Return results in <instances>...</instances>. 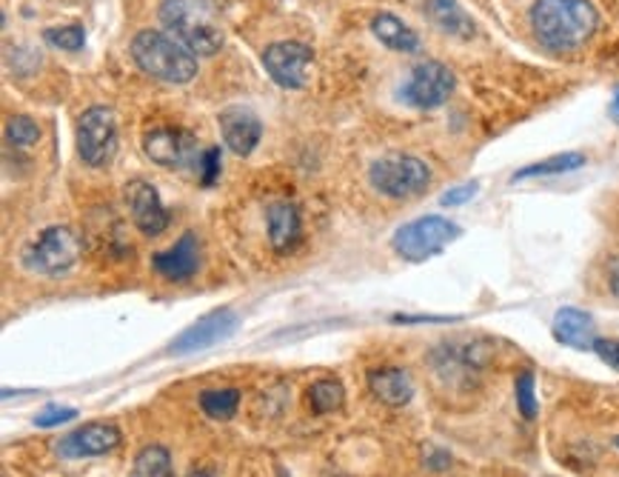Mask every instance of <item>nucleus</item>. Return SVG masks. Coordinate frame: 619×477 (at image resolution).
<instances>
[{
    "label": "nucleus",
    "mask_w": 619,
    "mask_h": 477,
    "mask_svg": "<svg viewBox=\"0 0 619 477\" xmlns=\"http://www.w3.org/2000/svg\"><path fill=\"white\" fill-rule=\"evenodd\" d=\"M144 152L163 169H200L203 149L192 132L181 126H154L144 135Z\"/></svg>",
    "instance_id": "nucleus-8"
},
{
    "label": "nucleus",
    "mask_w": 619,
    "mask_h": 477,
    "mask_svg": "<svg viewBox=\"0 0 619 477\" xmlns=\"http://www.w3.org/2000/svg\"><path fill=\"white\" fill-rule=\"evenodd\" d=\"M78 418V409H69V406H49L44 412L35 418V427L41 429H51L60 427V423H69V420Z\"/></svg>",
    "instance_id": "nucleus-29"
},
{
    "label": "nucleus",
    "mask_w": 619,
    "mask_h": 477,
    "mask_svg": "<svg viewBox=\"0 0 619 477\" xmlns=\"http://www.w3.org/2000/svg\"><path fill=\"white\" fill-rule=\"evenodd\" d=\"M240 406L238 389H206L200 391V409L209 414L211 420H229L234 418Z\"/></svg>",
    "instance_id": "nucleus-24"
},
{
    "label": "nucleus",
    "mask_w": 619,
    "mask_h": 477,
    "mask_svg": "<svg viewBox=\"0 0 619 477\" xmlns=\"http://www.w3.org/2000/svg\"><path fill=\"white\" fill-rule=\"evenodd\" d=\"M309 404L318 414L340 412L343 404H346V389H343V384L334 381V377H323V381H318V384H311Z\"/></svg>",
    "instance_id": "nucleus-23"
},
{
    "label": "nucleus",
    "mask_w": 619,
    "mask_h": 477,
    "mask_svg": "<svg viewBox=\"0 0 619 477\" xmlns=\"http://www.w3.org/2000/svg\"><path fill=\"white\" fill-rule=\"evenodd\" d=\"M277 477H291V475H286V472H283V469H280V472H277Z\"/></svg>",
    "instance_id": "nucleus-35"
},
{
    "label": "nucleus",
    "mask_w": 619,
    "mask_h": 477,
    "mask_svg": "<svg viewBox=\"0 0 619 477\" xmlns=\"http://www.w3.org/2000/svg\"><path fill=\"white\" fill-rule=\"evenodd\" d=\"M551 332H554L557 343L576 349V352H591L594 343H597V323H594V318H591L588 311L574 309V306H562L557 311Z\"/></svg>",
    "instance_id": "nucleus-16"
},
{
    "label": "nucleus",
    "mask_w": 619,
    "mask_h": 477,
    "mask_svg": "<svg viewBox=\"0 0 619 477\" xmlns=\"http://www.w3.org/2000/svg\"><path fill=\"white\" fill-rule=\"evenodd\" d=\"M238 326H240V318L234 315V311L217 309V311H211V315H206V318L197 320L195 326H188L186 332L177 334V338L172 340L169 352L172 354L203 352V349H209V347H215V343H220V340L231 338Z\"/></svg>",
    "instance_id": "nucleus-11"
},
{
    "label": "nucleus",
    "mask_w": 619,
    "mask_h": 477,
    "mask_svg": "<svg viewBox=\"0 0 619 477\" xmlns=\"http://www.w3.org/2000/svg\"><path fill=\"white\" fill-rule=\"evenodd\" d=\"M220 132H223L226 149H231L234 155L245 158L257 149L260 138H263V124L254 112L243 106H231L220 112Z\"/></svg>",
    "instance_id": "nucleus-15"
},
{
    "label": "nucleus",
    "mask_w": 619,
    "mask_h": 477,
    "mask_svg": "<svg viewBox=\"0 0 619 477\" xmlns=\"http://www.w3.org/2000/svg\"><path fill=\"white\" fill-rule=\"evenodd\" d=\"M131 60L144 75L172 83V87H186L197 75V55L172 37L169 32L144 30L131 37Z\"/></svg>",
    "instance_id": "nucleus-2"
},
{
    "label": "nucleus",
    "mask_w": 619,
    "mask_h": 477,
    "mask_svg": "<svg viewBox=\"0 0 619 477\" xmlns=\"http://www.w3.org/2000/svg\"><path fill=\"white\" fill-rule=\"evenodd\" d=\"M368 181L380 195L394 197V201H409V197L423 195L428 189L432 169H428L425 160L414 158V155H386V158L371 163Z\"/></svg>",
    "instance_id": "nucleus-6"
},
{
    "label": "nucleus",
    "mask_w": 619,
    "mask_h": 477,
    "mask_svg": "<svg viewBox=\"0 0 619 477\" xmlns=\"http://www.w3.org/2000/svg\"><path fill=\"white\" fill-rule=\"evenodd\" d=\"M200 240H197L195 231H186L174 247H169L167 252L151 254V266L158 275H163L172 283H183L188 277L197 275L200 269Z\"/></svg>",
    "instance_id": "nucleus-14"
},
{
    "label": "nucleus",
    "mask_w": 619,
    "mask_h": 477,
    "mask_svg": "<svg viewBox=\"0 0 619 477\" xmlns=\"http://www.w3.org/2000/svg\"><path fill=\"white\" fill-rule=\"evenodd\" d=\"M314 52L300 41H277L263 52V69L283 89H302L309 83Z\"/></svg>",
    "instance_id": "nucleus-10"
},
{
    "label": "nucleus",
    "mask_w": 619,
    "mask_h": 477,
    "mask_svg": "<svg viewBox=\"0 0 619 477\" xmlns=\"http://www.w3.org/2000/svg\"><path fill=\"white\" fill-rule=\"evenodd\" d=\"M457 89V78L446 64L439 60H423L411 69L403 87L405 103L414 109H439Z\"/></svg>",
    "instance_id": "nucleus-9"
},
{
    "label": "nucleus",
    "mask_w": 619,
    "mask_h": 477,
    "mask_svg": "<svg viewBox=\"0 0 619 477\" xmlns=\"http://www.w3.org/2000/svg\"><path fill=\"white\" fill-rule=\"evenodd\" d=\"M80 254H83V240L78 238V231L69 226H49L23 249L21 261L35 275L60 277L78 266Z\"/></svg>",
    "instance_id": "nucleus-4"
},
{
    "label": "nucleus",
    "mask_w": 619,
    "mask_h": 477,
    "mask_svg": "<svg viewBox=\"0 0 619 477\" xmlns=\"http://www.w3.org/2000/svg\"><path fill=\"white\" fill-rule=\"evenodd\" d=\"M432 18L437 21V26L448 35H457V37H471L474 35V23L471 18L466 15L460 9L457 0H432Z\"/></svg>",
    "instance_id": "nucleus-21"
},
{
    "label": "nucleus",
    "mask_w": 619,
    "mask_h": 477,
    "mask_svg": "<svg viewBox=\"0 0 619 477\" xmlns=\"http://www.w3.org/2000/svg\"><path fill=\"white\" fill-rule=\"evenodd\" d=\"M480 192V183L477 181H471V183H462V186H454V189H448L446 195L439 197V203L443 206H462V203H469L471 197Z\"/></svg>",
    "instance_id": "nucleus-30"
},
{
    "label": "nucleus",
    "mask_w": 619,
    "mask_h": 477,
    "mask_svg": "<svg viewBox=\"0 0 619 477\" xmlns=\"http://www.w3.org/2000/svg\"><path fill=\"white\" fill-rule=\"evenodd\" d=\"M121 429H117L115 423H87V427H80L66 434L64 441L58 443V455L69 457V461L98 457L121 446Z\"/></svg>",
    "instance_id": "nucleus-13"
},
{
    "label": "nucleus",
    "mask_w": 619,
    "mask_h": 477,
    "mask_svg": "<svg viewBox=\"0 0 619 477\" xmlns=\"http://www.w3.org/2000/svg\"><path fill=\"white\" fill-rule=\"evenodd\" d=\"M617 446H619V438H617Z\"/></svg>",
    "instance_id": "nucleus-36"
},
{
    "label": "nucleus",
    "mask_w": 619,
    "mask_h": 477,
    "mask_svg": "<svg viewBox=\"0 0 619 477\" xmlns=\"http://www.w3.org/2000/svg\"><path fill=\"white\" fill-rule=\"evenodd\" d=\"M517 409L526 420L537 418L540 404H537V384H534V372H519L517 375Z\"/></svg>",
    "instance_id": "nucleus-26"
},
{
    "label": "nucleus",
    "mask_w": 619,
    "mask_h": 477,
    "mask_svg": "<svg viewBox=\"0 0 619 477\" xmlns=\"http://www.w3.org/2000/svg\"><path fill=\"white\" fill-rule=\"evenodd\" d=\"M594 352L603 357V363H608L611 370L619 372V338H597Z\"/></svg>",
    "instance_id": "nucleus-31"
},
{
    "label": "nucleus",
    "mask_w": 619,
    "mask_h": 477,
    "mask_svg": "<svg viewBox=\"0 0 619 477\" xmlns=\"http://www.w3.org/2000/svg\"><path fill=\"white\" fill-rule=\"evenodd\" d=\"M462 229L448 217L439 215H425L411 220V224H403L400 229L394 231L391 238V247L394 252L409 263H423L434 254H439L443 249H448L454 240L460 238Z\"/></svg>",
    "instance_id": "nucleus-5"
},
{
    "label": "nucleus",
    "mask_w": 619,
    "mask_h": 477,
    "mask_svg": "<svg viewBox=\"0 0 619 477\" xmlns=\"http://www.w3.org/2000/svg\"><path fill=\"white\" fill-rule=\"evenodd\" d=\"M126 203H129L131 224L144 231L146 238H158L169 226V212L160 201L158 189L146 181H131L126 186Z\"/></svg>",
    "instance_id": "nucleus-12"
},
{
    "label": "nucleus",
    "mask_w": 619,
    "mask_h": 477,
    "mask_svg": "<svg viewBox=\"0 0 619 477\" xmlns=\"http://www.w3.org/2000/svg\"><path fill=\"white\" fill-rule=\"evenodd\" d=\"M611 292L619 297V266H614L611 272Z\"/></svg>",
    "instance_id": "nucleus-32"
},
{
    "label": "nucleus",
    "mask_w": 619,
    "mask_h": 477,
    "mask_svg": "<svg viewBox=\"0 0 619 477\" xmlns=\"http://www.w3.org/2000/svg\"><path fill=\"white\" fill-rule=\"evenodd\" d=\"M599 15L591 0H537L531 32L548 52H574L597 32Z\"/></svg>",
    "instance_id": "nucleus-1"
},
{
    "label": "nucleus",
    "mask_w": 619,
    "mask_h": 477,
    "mask_svg": "<svg viewBox=\"0 0 619 477\" xmlns=\"http://www.w3.org/2000/svg\"><path fill=\"white\" fill-rule=\"evenodd\" d=\"M46 44L64 52H78L87 46V30L83 26H55L44 32Z\"/></svg>",
    "instance_id": "nucleus-25"
},
{
    "label": "nucleus",
    "mask_w": 619,
    "mask_h": 477,
    "mask_svg": "<svg viewBox=\"0 0 619 477\" xmlns=\"http://www.w3.org/2000/svg\"><path fill=\"white\" fill-rule=\"evenodd\" d=\"M131 477H174L172 455L167 446H144L131 463Z\"/></svg>",
    "instance_id": "nucleus-22"
},
{
    "label": "nucleus",
    "mask_w": 619,
    "mask_h": 477,
    "mask_svg": "<svg viewBox=\"0 0 619 477\" xmlns=\"http://www.w3.org/2000/svg\"><path fill=\"white\" fill-rule=\"evenodd\" d=\"M611 115H614V121L619 124V89L614 92V103H611Z\"/></svg>",
    "instance_id": "nucleus-33"
},
{
    "label": "nucleus",
    "mask_w": 619,
    "mask_h": 477,
    "mask_svg": "<svg viewBox=\"0 0 619 477\" xmlns=\"http://www.w3.org/2000/svg\"><path fill=\"white\" fill-rule=\"evenodd\" d=\"M220 169H223V152H220V146H209V149H203V158H200V181L203 186H211L217 183L220 178Z\"/></svg>",
    "instance_id": "nucleus-28"
},
{
    "label": "nucleus",
    "mask_w": 619,
    "mask_h": 477,
    "mask_svg": "<svg viewBox=\"0 0 619 477\" xmlns=\"http://www.w3.org/2000/svg\"><path fill=\"white\" fill-rule=\"evenodd\" d=\"M368 389L386 406H405L414 398V381L409 372L397 370V366L368 372Z\"/></svg>",
    "instance_id": "nucleus-18"
},
{
    "label": "nucleus",
    "mask_w": 619,
    "mask_h": 477,
    "mask_svg": "<svg viewBox=\"0 0 619 477\" xmlns=\"http://www.w3.org/2000/svg\"><path fill=\"white\" fill-rule=\"evenodd\" d=\"M580 167H585V155L583 152H560L551 155L546 160H537L531 167H523L519 172H514L512 181H528V178H554V174H569L576 172Z\"/></svg>",
    "instance_id": "nucleus-20"
},
{
    "label": "nucleus",
    "mask_w": 619,
    "mask_h": 477,
    "mask_svg": "<svg viewBox=\"0 0 619 477\" xmlns=\"http://www.w3.org/2000/svg\"><path fill=\"white\" fill-rule=\"evenodd\" d=\"M266 226H268V243L274 252H291L302 238V220L295 203L277 201L266 209Z\"/></svg>",
    "instance_id": "nucleus-17"
},
{
    "label": "nucleus",
    "mask_w": 619,
    "mask_h": 477,
    "mask_svg": "<svg viewBox=\"0 0 619 477\" xmlns=\"http://www.w3.org/2000/svg\"><path fill=\"white\" fill-rule=\"evenodd\" d=\"M117 152V117L108 106L87 109L78 121V155L87 167L101 169Z\"/></svg>",
    "instance_id": "nucleus-7"
},
{
    "label": "nucleus",
    "mask_w": 619,
    "mask_h": 477,
    "mask_svg": "<svg viewBox=\"0 0 619 477\" xmlns=\"http://www.w3.org/2000/svg\"><path fill=\"white\" fill-rule=\"evenodd\" d=\"M371 35L380 41L382 46H389L394 52H417L420 35L411 30L409 23H403L391 12H377L371 18Z\"/></svg>",
    "instance_id": "nucleus-19"
},
{
    "label": "nucleus",
    "mask_w": 619,
    "mask_h": 477,
    "mask_svg": "<svg viewBox=\"0 0 619 477\" xmlns=\"http://www.w3.org/2000/svg\"><path fill=\"white\" fill-rule=\"evenodd\" d=\"M188 477H217V475L211 469H195Z\"/></svg>",
    "instance_id": "nucleus-34"
},
{
    "label": "nucleus",
    "mask_w": 619,
    "mask_h": 477,
    "mask_svg": "<svg viewBox=\"0 0 619 477\" xmlns=\"http://www.w3.org/2000/svg\"><path fill=\"white\" fill-rule=\"evenodd\" d=\"M7 138L9 144L23 146V149H26V146H35L37 140H41V129H37V124L32 117L15 115L7 121Z\"/></svg>",
    "instance_id": "nucleus-27"
},
{
    "label": "nucleus",
    "mask_w": 619,
    "mask_h": 477,
    "mask_svg": "<svg viewBox=\"0 0 619 477\" xmlns=\"http://www.w3.org/2000/svg\"><path fill=\"white\" fill-rule=\"evenodd\" d=\"M160 23L172 37H177L197 58H211L223 46V30L200 0H163Z\"/></svg>",
    "instance_id": "nucleus-3"
}]
</instances>
